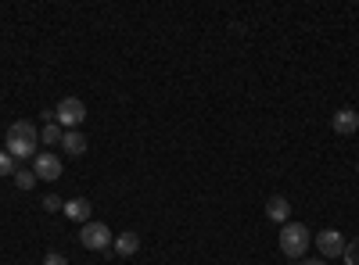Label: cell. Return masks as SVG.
I'll return each mask as SVG.
<instances>
[{
	"label": "cell",
	"instance_id": "obj_2",
	"mask_svg": "<svg viewBox=\"0 0 359 265\" xmlns=\"http://www.w3.org/2000/svg\"><path fill=\"white\" fill-rule=\"evenodd\" d=\"M309 226H302V222H284L280 226V251L287 255V258H302L306 251H309Z\"/></svg>",
	"mask_w": 359,
	"mask_h": 265
},
{
	"label": "cell",
	"instance_id": "obj_5",
	"mask_svg": "<svg viewBox=\"0 0 359 265\" xmlns=\"http://www.w3.org/2000/svg\"><path fill=\"white\" fill-rule=\"evenodd\" d=\"M33 172H36V180L54 183L57 176H62V158L50 155V151H43V155H36V158H33Z\"/></svg>",
	"mask_w": 359,
	"mask_h": 265
},
{
	"label": "cell",
	"instance_id": "obj_17",
	"mask_svg": "<svg viewBox=\"0 0 359 265\" xmlns=\"http://www.w3.org/2000/svg\"><path fill=\"white\" fill-rule=\"evenodd\" d=\"M43 265H69V258H65L62 251H50V255L43 258Z\"/></svg>",
	"mask_w": 359,
	"mask_h": 265
},
{
	"label": "cell",
	"instance_id": "obj_13",
	"mask_svg": "<svg viewBox=\"0 0 359 265\" xmlns=\"http://www.w3.org/2000/svg\"><path fill=\"white\" fill-rule=\"evenodd\" d=\"M15 187H18V190H33V187H36V172H33V169H18V172H15Z\"/></svg>",
	"mask_w": 359,
	"mask_h": 265
},
{
	"label": "cell",
	"instance_id": "obj_9",
	"mask_svg": "<svg viewBox=\"0 0 359 265\" xmlns=\"http://www.w3.org/2000/svg\"><path fill=\"white\" fill-rule=\"evenodd\" d=\"M111 244H115V255H118V258H130V255H137V248H140V237L126 229V233H118V237H115Z\"/></svg>",
	"mask_w": 359,
	"mask_h": 265
},
{
	"label": "cell",
	"instance_id": "obj_18",
	"mask_svg": "<svg viewBox=\"0 0 359 265\" xmlns=\"http://www.w3.org/2000/svg\"><path fill=\"white\" fill-rule=\"evenodd\" d=\"M302 265H327V258H306Z\"/></svg>",
	"mask_w": 359,
	"mask_h": 265
},
{
	"label": "cell",
	"instance_id": "obj_11",
	"mask_svg": "<svg viewBox=\"0 0 359 265\" xmlns=\"http://www.w3.org/2000/svg\"><path fill=\"white\" fill-rule=\"evenodd\" d=\"M90 201H83V197H72V201H65V215L72 219V222H90Z\"/></svg>",
	"mask_w": 359,
	"mask_h": 265
},
{
	"label": "cell",
	"instance_id": "obj_15",
	"mask_svg": "<svg viewBox=\"0 0 359 265\" xmlns=\"http://www.w3.org/2000/svg\"><path fill=\"white\" fill-rule=\"evenodd\" d=\"M15 172H18V162L8 151H0V176H15Z\"/></svg>",
	"mask_w": 359,
	"mask_h": 265
},
{
	"label": "cell",
	"instance_id": "obj_8",
	"mask_svg": "<svg viewBox=\"0 0 359 265\" xmlns=\"http://www.w3.org/2000/svg\"><path fill=\"white\" fill-rule=\"evenodd\" d=\"M287 215H291V201L287 197H280V194H273L266 201V219H273V222H287Z\"/></svg>",
	"mask_w": 359,
	"mask_h": 265
},
{
	"label": "cell",
	"instance_id": "obj_3",
	"mask_svg": "<svg viewBox=\"0 0 359 265\" xmlns=\"http://www.w3.org/2000/svg\"><path fill=\"white\" fill-rule=\"evenodd\" d=\"M54 122L62 126L65 133L76 129V126H83V122H86V104H83L79 97H65L62 104L54 108Z\"/></svg>",
	"mask_w": 359,
	"mask_h": 265
},
{
	"label": "cell",
	"instance_id": "obj_19",
	"mask_svg": "<svg viewBox=\"0 0 359 265\" xmlns=\"http://www.w3.org/2000/svg\"><path fill=\"white\" fill-rule=\"evenodd\" d=\"M355 172H359V165H355Z\"/></svg>",
	"mask_w": 359,
	"mask_h": 265
},
{
	"label": "cell",
	"instance_id": "obj_4",
	"mask_svg": "<svg viewBox=\"0 0 359 265\" xmlns=\"http://www.w3.org/2000/svg\"><path fill=\"white\" fill-rule=\"evenodd\" d=\"M79 244L86 248V251H104L108 244H111V229L104 226V222H83V229H79Z\"/></svg>",
	"mask_w": 359,
	"mask_h": 265
},
{
	"label": "cell",
	"instance_id": "obj_6",
	"mask_svg": "<svg viewBox=\"0 0 359 265\" xmlns=\"http://www.w3.org/2000/svg\"><path fill=\"white\" fill-rule=\"evenodd\" d=\"M345 244H348V241L341 237L338 229H323L320 237H316V248H320L323 258H341V255H345Z\"/></svg>",
	"mask_w": 359,
	"mask_h": 265
},
{
	"label": "cell",
	"instance_id": "obj_7",
	"mask_svg": "<svg viewBox=\"0 0 359 265\" xmlns=\"http://www.w3.org/2000/svg\"><path fill=\"white\" fill-rule=\"evenodd\" d=\"M331 126H334V133H341V136H352V133L359 129V111H352V108H341V111H334Z\"/></svg>",
	"mask_w": 359,
	"mask_h": 265
},
{
	"label": "cell",
	"instance_id": "obj_12",
	"mask_svg": "<svg viewBox=\"0 0 359 265\" xmlns=\"http://www.w3.org/2000/svg\"><path fill=\"white\" fill-rule=\"evenodd\" d=\"M62 136H65V129L57 126V122H43V129H40V143H47V147H62Z\"/></svg>",
	"mask_w": 359,
	"mask_h": 265
},
{
	"label": "cell",
	"instance_id": "obj_14",
	"mask_svg": "<svg viewBox=\"0 0 359 265\" xmlns=\"http://www.w3.org/2000/svg\"><path fill=\"white\" fill-rule=\"evenodd\" d=\"M345 265H359V237H352L348 244H345Z\"/></svg>",
	"mask_w": 359,
	"mask_h": 265
},
{
	"label": "cell",
	"instance_id": "obj_1",
	"mask_svg": "<svg viewBox=\"0 0 359 265\" xmlns=\"http://www.w3.org/2000/svg\"><path fill=\"white\" fill-rule=\"evenodd\" d=\"M4 151L15 158V162H22V158H36V143H40V133H36V126L29 122V119H18V122H11L8 126V136H4Z\"/></svg>",
	"mask_w": 359,
	"mask_h": 265
},
{
	"label": "cell",
	"instance_id": "obj_16",
	"mask_svg": "<svg viewBox=\"0 0 359 265\" xmlns=\"http://www.w3.org/2000/svg\"><path fill=\"white\" fill-rule=\"evenodd\" d=\"M43 208H47V212H65V201L57 197V194H47V197H43Z\"/></svg>",
	"mask_w": 359,
	"mask_h": 265
},
{
	"label": "cell",
	"instance_id": "obj_10",
	"mask_svg": "<svg viewBox=\"0 0 359 265\" xmlns=\"http://www.w3.org/2000/svg\"><path fill=\"white\" fill-rule=\"evenodd\" d=\"M62 147H65L69 158H79V155H86V136H83L79 129H69V133L62 136Z\"/></svg>",
	"mask_w": 359,
	"mask_h": 265
}]
</instances>
